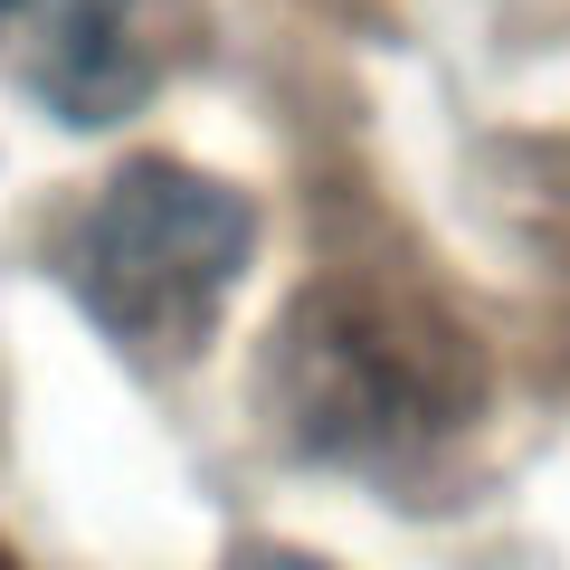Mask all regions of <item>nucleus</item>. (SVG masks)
<instances>
[{
  "mask_svg": "<svg viewBox=\"0 0 570 570\" xmlns=\"http://www.w3.org/2000/svg\"><path fill=\"white\" fill-rule=\"evenodd\" d=\"M247 247H257L247 190L142 153L86 200L67 285L105 324V343H124L134 362H190L219 324V295L238 285Z\"/></svg>",
  "mask_w": 570,
  "mask_h": 570,
  "instance_id": "nucleus-1",
  "label": "nucleus"
},
{
  "mask_svg": "<svg viewBox=\"0 0 570 570\" xmlns=\"http://www.w3.org/2000/svg\"><path fill=\"white\" fill-rule=\"evenodd\" d=\"M456 352H419V333L381 305L305 295L276 333V400L305 456H371L390 438H428L456 409Z\"/></svg>",
  "mask_w": 570,
  "mask_h": 570,
  "instance_id": "nucleus-2",
  "label": "nucleus"
},
{
  "mask_svg": "<svg viewBox=\"0 0 570 570\" xmlns=\"http://www.w3.org/2000/svg\"><path fill=\"white\" fill-rule=\"evenodd\" d=\"M10 67L58 124H124L163 96L181 0H10Z\"/></svg>",
  "mask_w": 570,
  "mask_h": 570,
  "instance_id": "nucleus-3",
  "label": "nucleus"
},
{
  "mask_svg": "<svg viewBox=\"0 0 570 570\" xmlns=\"http://www.w3.org/2000/svg\"><path fill=\"white\" fill-rule=\"evenodd\" d=\"M228 570H333V561H314V551H285V542H247Z\"/></svg>",
  "mask_w": 570,
  "mask_h": 570,
  "instance_id": "nucleus-4",
  "label": "nucleus"
},
{
  "mask_svg": "<svg viewBox=\"0 0 570 570\" xmlns=\"http://www.w3.org/2000/svg\"><path fill=\"white\" fill-rule=\"evenodd\" d=\"M0 10H10V0H0Z\"/></svg>",
  "mask_w": 570,
  "mask_h": 570,
  "instance_id": "nucleus-5",
  "label": "nucleus"
}]
</instances>
